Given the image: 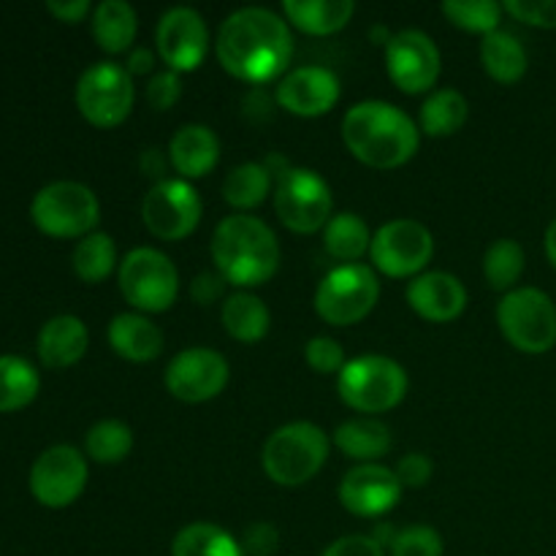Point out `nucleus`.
Wrapping results in <instances>:
<instances>
[{
	"label": "nucleus",
	"mask_w": 556,
	"mask_h": 556,
	"mask_svg": "<svg viewBox=\"0 0 556 556\" xmlns=\"http://www.w3.org/2000/svg\"><path fill=\"white\" fill-rule=\"evenodd\" d=\"M277 103L296 117H320L340 101V79L324 65H302L277 81Z\"/></svg>",
	"instance_id": "obj_19"
},
{
	"label": "nucleus",
	"mask_w": 556,
	"mask_h": 556,
	"mask_svg": "<svg viewBox=\"0 0 556 556\" xmlns=\"http://www.w3.org/2000/svg\"><path fill=\"white\" fill-rule=\"evenodd\" d=\"M277 543H280V532L275 530L266 521H258V525L248 527L242 538V548L244 556H271L275 554Z\"/></svg>",
	"instance_id": "obj_43"
},
{
	"label": "nucleus",
	"mask_w": 556,
	"mask_h": 556,
	"mask_svg": "<svg viewBox=\"0 0 556 556\" xmlns=\"http://www.w3.org/2000/svg\"><path fill=\"white\" fill-rule=\"evenodd\" d=\"M396 478H400L402 489H421L427 486L429 478H432L434 465L427 454H407L402 456L400 465L394 467Z\"/></svg>",
	"instance_id": "obj_42"
},
{
	"label": "nucleus",
	"mask_w": 556,
	"mask_h": 556,
	"mask_svg": "<svg viewBox=\"0 0 556 556\" xmlns=\"http://www.w3.org/2000/svg\"><path fill=\"white\" fill-rule=\"evenodd\" d=\"M136 30H139V16H136L134 5L125 3V0H103L92 11V36L103 52H130Z\"/></svg>",
	"instance_id": "obj_25"
},
{
	"label": "nucleus",
	"mask_w": 556,
	"mask_h": 556,
	"mask_svg": "<svg viewBox=\"0 0 556 556\" xmlns=\"http://www.w3.org/2000/svg\"><path fill=\"white\" fill-rule=\"evenodd\" d=\"M114 266H117V248H114V239L109 233L92 231L85 239H79L74 250V271L81 282L96 286L112 275Z\"/></svg>",
	"instance_id": "obj_34"
},
{
	"label": "nucleus",
	"mask_w": 556,
	"mask_h": 556,
	"mask_svg": "<svg viewBox=\"0 0 556 556\" xmlns=\"http://www.w3.org/2000/svg\"><path fill=\"white\" fill-rule=\"evenodd\" d=\"M155 43L168 71L188 74L199 68L210 54V27L195 9L177 5V9H168L157 22Z\"/></svg>",
	"instance_id": "obj_16"
},
{
	"label": "nucleus",
	"mask_w": 556,
	"mask_h": 556,
	"mask_svg": "<svg viewBox=\"0 0 556 556\" xmlns=\"http://www.w3.org/2000/svg\"><path fill=\"white\" fill-rule=\"evenodd\" d=\"M329 459V438L313 421H293L275 429L264 443L266 476L280 486H302L324 470Z\"/></svg>",
	"instance_id": "obj_4"
},
{
	"label": "nucleus",
	"mask_w": 556,
	"mask_h": 556,
	"mask_svg": "<svg viewBox=\"0 0 556 556\" xmlns=\"http://www.w3.org/2000/svg\"><path fill=\"white\" fill-rule=\"evenodd\" d=\"M134 448V432L128 424L117 421V418H106L90 427L85 438V451L92 462L98 465H117Z\"/></svg>",
	"instance_id": "obj_36"
},
{
	"label": "nucleus",
	"mask_w": 556,
	"mask_h": 556,
	"mask_svg": "<svg viewBox=\"0 0 556 556\" xmlns=\"http://www.w3.org/2000/svg\"><path fill=\"white\" fill-rule=\"evenodd\" d=\"M87 326L76 315H54L38 331V356L49 369L74 367L87 353Z\"/></svg>",
	"instance_id": "obj_22"
},
{
	"label": "nucleus",
	"mask_w": 556,
	"mask_h": 556,
	"mask_svg": "<svg viewBox=\"0 0 556 556\" xmlns=\"http://www.w3.org/2000/svg\"><path fill=\"white\" fill-rule=\"evenodd\" d=\"M49 14L58 16L60 22H81L87 14H90V0H47Z\"/></svg>",
	"instance_id": "obj_46"
},
{
	"label": "nucleus",
	"mask_w": 556,
	"mask_h": 556,
	"mask_svg": "<svg viewBox=\"0 0 556 556\" xmlns=\"http://www.w3.org/2000/svg\"><path fill=\"white\" fill-rule=\"evenodd\" d=\"M505 340L521 353L541 356L556 345V304L541 288H514L497 304Z\"/></svg>",
	"instance_id": "obj_7"
},
{
	"label": "nucleus",
	"mask_w": 556,
	"mask_h": 556,
	"mask_svg": "<svg viewBox=\"0 0 556 556\" xmlns=\"http://www.w3.org/2000/svg\"><path fill=\"white\" fill-rule=\"evenodd\" d=\"M407 304L413 313L432 324L456 320L467 307V291L459 277L448 271H424L407 286Z\"/></svg>",
	"instance_id": "obj_20"
},
{
	"label": "nucleus",
	"mask_w": 556,
	"mask_h": 556,
	"mask_svg": "<svg viewBox=\"0 0 556 556\" xmlns=\"http://www.w3.org/2000/svg\"><path fill=\"white\" fill-rule=\"evenodd\" d=\"M212 261L226 282L239 288L264 286L280 269V242L261 217H223L212 233Z\"/></svg>",
	"instance_id": "obj_3"
},
{
	"label": "nucleus",
	"mask_w": 556,
	"mask_h": 556,
	"mask_svg": "<svg viewBox=\"0 0 556 556\" xmlns=\"http://www.w3.org/2000/svg\"><path fill=\"white\" fill-rule=\"evenodd\" d=\"M402 500V483L394 470L378 465H358L340 481V503L348 514L362 519H380Z\"/></svg>",
	"instance_id": "obj_18"
},
{
	"label": "nucleus",
	"mask_w": 556,
	"mask_h": 556,
	"mask_svg": "<svg viewBox=\"0 0 556 556\" xmlns=\"http://www.w3.org/2000/svg\"><path fill=\"white\" fill-rule=\"evenodd\" d=\"M380 299V282L369 266L340 264L315 291V313L331 326H353L367 318Z\"/></svg>",
	"instance_id": "obj_11"
},
{
	"label": "nucleus",
	"mask_w": 556,
	"mask_h": 556,
	"mask_svg": "<svg viewBox=\"0 0 556 556\" xmlns=\"http://www.w3.org/2000/svg\"><path fill=\"white\" fill-rule=\"evenodd\" d=\"M152 68H155V54L150 52L147 47H134L128 52V63H125V71H128L130 76H147L152 74Z\"/></svg>",
	"instance_id": "obj_47"
},
{
	"label": "nucleus",
	"mask_w": 556,
	"mask_h": 556,
	"mask_svg": "<svg viewBox=\"0 0 556 556\" xmlns=\"http://www.w3.org/2000/svg\"><path fill=\"white\" fill-rule=\"evenodd\" d=\"M271 190H275V177L266 163H242V166H233L223 179V199L237 210L261 206Z\"/></svg>",
	"instance_id": "obj_32"
},
{
	"label": "nucleus",
	"mask_w": 556,
	"mask_h": 556,
	"mask_svg": "<svg viewBox=\"0 0 556 556\" xmlns=\"http://www.w3.org/2000/svg\"><path fill=\"white\" fill-rule=\"evenodd\" d=\"M514 20L527 22L532 27H546L554 30L556 27V0H508L503 3Z\"/></svg>",
	"instance_id": "obj_41"
},
{
	"label": "nucleus",
	"mask_w": 556,
	"mask_h": 556,
	"mask_svg": "<svg viewBox=\"0 0 556 556\" xmlns=\"http://www.w3.org/2000/svg\"><path fill=\"white\" fill-rule=\"evenodd\" d=\"M334 445L348 456L362 465H372L391 448V429L383 421L372 416L351 418V421L340 424L334 432Z\"/></svg>",
	"instance_id": "obj_26"
},
{
	"label": "nucleus",
	"mask_w": 556,
	"mask_h": 556,
	"mask_svg": "<svg viewBox=\"0 0 556 556\" xmlns=\"http://www.w3.org/2000/svg\"><path fill=\"white\" fill-rule=\"evenodd\" d=\"M342 141L369 168H400L421 144V130L410 114L386 101H362L342 119Z\"/></svg>",
	"instance_id": "obj_2"
},
{
	"label": "nucleus",
	"mask_w": 556,
	"mask_h": 556,
	"mask_svg": "<svg viewBox=\"0 0 556 556\" xmlns=\"http://www.w3.org/2000/svg\"><path fill=\"white\" fill-rule=\"evenodd\" d=\"M220 320L226 326L228 337L237 342H258L269 334L271 315L264 299L250 291H237L223 302Z\"/></svg>",
	"instance_id": "obj_28"
},
{
	"label": "nucleus",
	"mask_w": 556,
	"mask_h": 556,
	"mask_svg": "<svg viewBox=\"0 0 556 556\" xmlns=\"http://www.w3.org/2000/svg\"><path fill=\"white\" fill-rule=\"evenodd\" d=\"M41 389L36 367L22 356H0V413L30 405Z\"/></svg>",
	"instance_id": "obj_33"
},
{
	"label": "nucleus",
	"mask_w": 556,
	"mask_h": 556,
	"mask_svg": "<svg viewBox=\"0 0 556 556\" xmlns=\"http://www.w3.org/2000/svg\"><path fill=\"white\" fill-rule=\"evenodd\" d=\"M503 11V5L494 0H445L443 3V14L451 25L467 33H481V36L500 30Z\"/></svg>",
	"instance_id": "obj_37"
},
{
	"label": "nucleus",
	"mask_w": 556,
	"mask_h": 556,
	"mask_svg": "<svg viewBox=\"0 0 556 556\" xmlns=\"http://www.w3.org/2000/svg\"><path fill=\"white\" fill-rule=\"evenodd\" d=\"M87 486V459L74 445H52L30 467V492L47 508H68Z\"/></svg>",
	"instance_id": "obj_15"
},
{
	"label": "nucleus",
	"mask_w": 556,
	"mask_h": 556,
	"mask_svg": "<svg viewBox=\"0 0 556 556\" xmlns=\"http://www.w3.org/2000/svg\"><path fill=\"white\" fill-rule=\"evenodd\" d=\"M119 293L141 315L166 313L179 293V271L166 253L155 248H134L117 269Z\"/></svg>",
	"instance_id": "obj_8"
},
{
	"label": "nucleus",
	"mask_w": 556,
	"mask_h": 556,
	"mask_svg": "<svg viewBox=\"0 0 556 556\" xmlns=\"http://www.w3.org/2000/svg\"><path fill=\"white\" fill-rule=\"evenodd\" d=\"M386 71L407 96L432 90L440 76V49L424 30H400L383 47Z\"/></svg>",
	"instance_id": "obj_17"
},
{
	"label": "nucleus",
	"mask_w": 556,
	"mask_h": 556,
	"mask_svg": "<svg viewBox=\"0 0 556 556\" xmlns=\"http://www.w3.org/2000/svg\"><path fill=\"white\" fill-rule=\"evenodd\" d=\"M391 556H443V538L427 525L405 527L391 543Z\"/></svg>",
	"instance_id": "obj_38"
},
{
	"label": "nucleus",
	"mask_w": 556,
	"mask_h": 556,
	"mask_svg": "<svg viewBox=\"0 0 556 556\" xmlns=\"http://www.w3.org/2000/svg\"><path fill=\"white\" fill-rule=\"evenodd\" d=\"M217 63L248 85L282 79L293 60V36L280 14L244 5L226 16L215 38Z\"/></svg>",
	"instance_id": "obj_1"
},
{
	"label": "nucleus",
	"mask_w": 556,
	"mask_h": 556,
	"mask_svg": "<svg viewBox=\"0 0 556 556\" xmlns=\"http://www.w3.org/2000/svg\"><path fill=\"white\" fill-rule=\"evenodd\" d=\"M163 166H166V163L161 161V152L144 150V155H141V168L147 172V177H150V174H152V177H161ZM161 179H166V177H161Z\"/></svg>",
	"instance_id": "obj_48"
},
{
	"label": "nucleus",
	"mask_w": 556,
	"mask_h": 556,
	"mask_svg": "<svg viewBox=\"0 0 556 556\" xmlns=\"http://www.w3.org/2000/svg\"><path fill=\"white\" fill-rule=\"evenodd\" d=\"M204 206L188 179H157L141 201V220L152 237L163 242H182L199 228Z\"/></svg>",
	"instance_id": "obj_12"
},
{
	"label": "nucleus",
	"mask_w": 556,
	"mask_h": 556,
	"mask_svg": "<svg viewBox=\"0 0 556 556\" xmlns=\"http://www.w3.org/2000/svg\"><path fill=\"white\" fill-rule=\"evenodd\" d=\"M546 255L552 261V266L556 269V217L552 220V226L546 228Z\"/></svg>",
	"instance_id": "obj_49"
},
{
	"label": "nucleus",
	"mask_w": 556,
	"mask_h": 556,
	"mask_svg": "<svg viewBox=\"0 0 556 556\" xmlns=\"http://www.w3.org/2000/svg\"><path fill=\"white\" fill-rule=\"evenodd\" d=\"M525 248L516 239H497L483 255V275L494 291H514L525 275Z\"/></svg>",
	"instance_id": "obj_35"
},
{
	"label": "nucleus",
	"mask_w": 556,
	"mask_h": 556,
	"mask_svg": "<svg viewBox=\"0 0 556 556\" xmlns=\"http://www.w3.org/2000/svg\"><path fill=\"white\" fill-rule=\"evenodd\" d=\"M320 556H386V548L372 535L337 538Z\"/></svg>",
	"instance_id": "obj_44"
},
{
	"label": "nucleus",
	"mask_w": 556,
	"mask_h": 556,
	"mask_svg": "<svg viewBox=\"0 0 556 556\" xmlns=\"http://www.w3.org/2000/svg\"><path fill=\"white\" fill-rule=\"evenodd\" d=\"M228 362L212 348H188L168 362L163 383L179 402H210L228 386Z\"/></svg>",
	"instance_id": "obj_14"
},
{
	"label": "nucleus",
	"mask_w": 556,
	"mask_h": 556,
	"mask_svg": "<svg viewBox=\"0 0 556 556\" xmlns=\"http://www.w3.org/2000/svg\"><path fill=\"white\" fill-rule=\"evenodd\" d=\"M282 14L296 30L307 36H331L353 20L356 3L353 0H286Z\"/></svg>",
	"instance_id": "obj_24"
},
{
	"label": "nucleus",
	"mask_w": 556,
	"mask_h": 556,
	"mask_svg": "<svg viewBox=\"0 0 556 556\" xmlns=\"http://www.w3.org/2000/svg\"><path fill=\"white\" fill-rule=\"evenodd\" d=\"M172 556H244V548L223 527L195 521L177 532L172 543Z\"/></svg>",
	"instance_id": "obj_31"
},
{
	"label": "nucleus",
	"mask_w": 556,
	"mask_h": 556,
	"mask_svg": "<svg viewBox=\"0 0 556 556\" xmlns=\"http://www.w3.org/2000/svg\"><path fill=\"white\" fill-rule=\"evenodd\" d=\"M481 63L486 74L500 85H516L530 68L527 49L514 33L494 30L481 41Z\"/></svg>",
	"instance_id": "obj_27"
},
{
	"label": "nucleus",
	"mask_w": 556,
	"mask_h": 556,
	"mask_svg": "<svg viewBox=\"0 0 556 556\" xmlns=\"http://www.w3.org/2000/svg\"><path fill=\"white\" fill-rule=\"evenodd\" d=\"M434 237L424 223L400 217L378 228L369 248L375 269L389 277H418V271L432 261Z\"/></svg>",
	"instance_id": "obj_13"
},
{
	"label": "nucleus",
	"mask_w": 556,
	"mask_h": 556,
	"mask_svg": "<svg viewBox=\"0 0 556 556\" xmlns=\"http://www.w3.org/2000/svg\"><path fill=\"white\" fill-rule=\"evenodd\" d=\"M220 161V141L210 125H182L168 141V163L182 179H201Z\"/></svg>",
	"instance_id": "obj_21"
},
{
	"label": "nucleus",
	"mask_w": 556,
	"mask_h": 556,
	"mask_svg": "<svg viewBox=\"0 0 556 556\" xmlns=\"http://www.w3.org/2000/svg\"><path fill=\"white\" fill-rule=\"evenodd\" d=\"M109 345L125 362L144 364L161 356L163 331L147 315L119 313L109 324Z\"/></svg>",
	"instance_id": "obj_23"
},
{
	"label": "nucleus",
	"mask_w": 556,
	"mask_h": 556,
	"mask_svg": "<svg viewBox=\"0 0 556 556\" xmlns=\"http://www.w3.org/2000/svg\"><path fill=\"white\" fill-rule=\"evenodd\" d=\"M304 358H307L309 367L320 375H340L345 367V351H342L340 342L334 337H313V340L304 345Z\"/></svg>",
	"instance_id": "obj_39"
},
{
	"label": "nucleus",
	"mask_w": 556,
	"mask_h": 556,
	"mask_svg": "<svg viewBox=\"0 0 556 556\" xmlns=\"http://www.w3.org/2000/svg\"><path fill=\"white\" fill-rule=\"evenodd\" d=\"M275 212L286 228L293 233H315L326 228L331 220V195L329 182L318 172L304 166H291L275 179Z\"/></svg>",
	"instance_id": "obj_10"
},
{
	"label": "nucleus",
	"mask_w": 556,
	"mask_h": 556,
	"mask_svg": "<svg viewBox=\"0 0 556 556\" xmlns=\"http://www.w3.org/2000/svg\"><path fill=\"white\" fill-rule=\"evenodd\" d=\"M136 101L134 76L125 65L101 60L81 71L76 81V109L96 128H117L128 119Z\"/></svg>",
	"instance_id": "obj_9"
},
{
	"label": "nucleus",
	"mask_w": 556,
	"mask_h": 556,
	"mask_svg": "<svg viewBox=\"0 0 556 556\" xmlns=\"http://www.w3.org/2000/svg\"><path fill=\"white\" fill-rule=\"evenodd\" d=\"M226 291V280H223L220 271H201L199 277L190 286V296L201 304V307H210Z\"/></svg>",
	"instance_id": "obj_45"
},
{
	"label": "nucleus",
	"mask_w": 556,
	"mask_h": 556,
	"mask_svg": "<svg viewBox=\"0 0 556 556\" xmlns=\"http://www.w3.org/2000/svg\"><path fill=\"white\" fill-rule=\"evenodd\" d=\"M467 117H470V103L454 87L445 90H434L432 96L424 101L421 106V130L434 139L443 136H454L465 128Z\"/></svg>",
	"instance_id": "obj_30"
},
{
	"label": "nucleus",
	"mask_w": 556,
	"mask_h": 556,
	"mask_svg": "<svg viewBox=\"0 0 556 556\" xmlns=\"http://www.w3.org/2000/svg\"><path fill=\"white\" fill-rule=\"evenodd\" d=\"M30 217L38 231L49 233V237L85 239L98 226L101 204L87 185L74 182V179H60V182L43 185L33 195Z\"/></svg>",
	"instance_id": "obj_6"
},
{
	"label": "nucleus",
	"mask_w": 556,
	"mask_h": 556,
	"mask_svg": "<svg viewBox=\"0 0 556 556\" xmlns=\"http://www.w3.org/2000/svg\"><path fill=\"white\" fill-rule=\"evenodd\" d=\"M337 391L348 407L358 413H386L407 394V372L389 356H358L337 375Z\"/></svg>",
	"instance_id": "obj_5"
},
{
	"label": "nucleus",
	"mask_w": 556,
	"mask_h": 556,
	"mask_svg": "<svg viewBox=\"0 0 556 556\" xmlns=\"http://www.w3.org/2000/svg\"><path fill=\"white\" fill-rule=\"evenodd\" d=\"M372 237L367 220L358 217L356 212H340L331 215V220L324 228V248L331 258L342 264H358L372 248Z\"/></svg>",
	"instance_id": "obj_29"
},
{
	"label": "nucleus",
	"mask_w": 556,
	"mask_h": 556,
	"mask_svg": "<svg viewBox=\"0 0 556 556\" xmlns=\"http://www.w3.org/2000/svg\"><path fill=\"white\" fill-rule=\"evenodd\" d=\"M144 96L152 109L166 112V109H172L174 103L179 101V96H182V79H179L177 71H157V74H152L150 81H147Z\"/></svg>",
	"instance_id": "obj_40"
}]
</instances>
